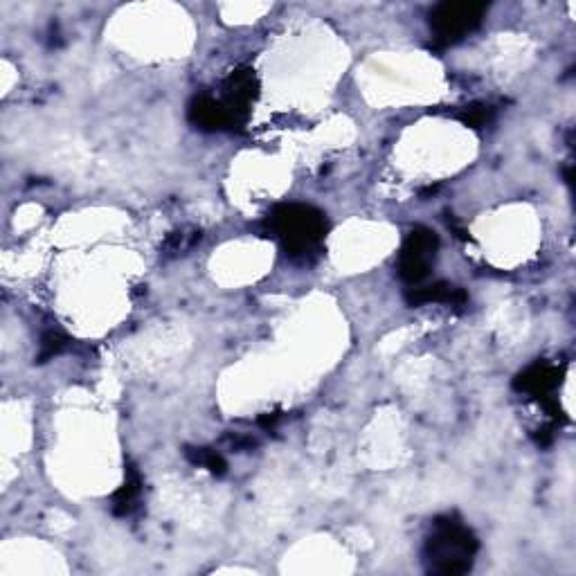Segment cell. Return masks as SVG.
Here are the masks:
<instances>
[{"mask_svg":"<svg viewBox=\"0 0 576 576\" xmlns=\"http://www.w3.org/2000/svg\"><path fill=\"white\" fill-rule=\"evenodd\" d=\"M563 381V367L561 365H554V363H547V360H536L534 365H529L527 369H522V372L513 378V387H516L518 392L531 396V399H536L545 405V410L552 414L554 419L561 417V408H558V403L554 401V390Z\"/></svg>","mask_w":576,"mask_h":576,"instance_id":"5","label":"cell"},{"mask_svg":"<svg viewBox=\"0 0 576 576\" xmlns=\"http://www.w3.org/2000/svg\"><path fill=\"white\" fill-rule=\"evenodd\" d=\"M480 540L455 516H441L432 522V534L423 545V563L428 574L459 576L471 572Z\"/></svg>","mask_w":576,"mask_h":576,"instance_id":"1","label":"cell"},{"mask_svg":"<svg viewBox=\"0 0 576 576\" xmlns=\"http://www.w3.org/2000/svg\"><path fill=\"white\" fill-rule=\"evenodd\" d=\"M439 252V237L435 230L426 228V225H417L412 228L408 237H405L401 252H399V277L405 284L417 286L430 275L432 266H435Z\"/></svg>","mask_w":576,"mask_h":576,"instance_id":"4","label":"cell"},{"mask_svg":"<svg viewBox=\"0 0 576 576\" xmlns=\"http://www.w3.org/2000/svg\"><path fill=\"white\" fill-rule=\"evenodd\" d=\"M489 5L462 0V3H439L430 12V27L435 48H448L477 30Z\"/></svg>","mask_w":576,"mask_h":576,"instance_id":"3","label":"cell"},{"mask_svg":"<svg viewBox=\"0 0 576 576\" xmlns=\"http://www.w3.org/2000/svg\"><path fill=\"white\" fill-rule=\"evenodd\" d=\"M266 232L288 257H306L327 237V216L313 205L284 203L268 214Z\"/></svg>","mask_w":576,"mask_h":576,"instance_id":"2","label":"cell"},{"mask_svg":"<svg viewBox=\"0 0 576 576\" xmlns=\"http://www.w3.org/2000/svg\"><path fill=\"white\" fill-rule=\"evenodd\" d=\"M405 302L410 306H423V304H448V306H464L468 302V295L464 288L448 282H435L428 286L408 288L405 293Z\"/></svg>","mask_w":576,"mask_h":576,"instance_id":"8","label":"cell"},{"mask_svg":"<svg viewBox=\"0 0 576 576\" xmlns=\"http://www.w3.org/2000/svg\"><path fill=\"white\" fill-rule=\"evenodd\" d=\"M495 111L489 104H466L462 108H457L453 117H457L464 126H471V129H484L486 124H491Z\"/></svg>","mask_w":576,"mask_h":576,"instance_id":"11","label":"cell"},{"mask_svg":"<svg viewBox=\"0 0 576 576\" xmlns=\"http://www.w3.org/2000/svg\"><path fill=\"white\" fill-rule=\"evenodd\" d=\"M185 457L192 462L194 466H201L205 471H210L212 475H225L228 473V462H225L223 455L219 450L214 448H205V446H187L185 448Z\"/></svg>","mask_w":576,"mask_h":576,"instance_id":"10","label":"cell"},{"mask_svg":"<svg viewBox=\"0 0 576 576\" xmlns=\"http://www.w3.org/2000/svg\"><path fill=\"white\" fill-rule=\"evenodd\" d=\"M187 117L196 129L201 131H223L232 129V120L228 108L221 99L210 95H196L187 106Z\"/></svg>","mask_w":576,"mask_h":576,"instance_id":"7","label":"cell"},{"mask_svg":"<svg viewBox=\"0 0 576 576\" xmlns=\"http://www.w3.org/2000/svg\"><path fill=\"white\" fill-rule=\"evenodd\" d=\"M259 97V79L252 68H239L234 70L223 86L221 102L228 108L232 129L234 126H243L250 115V106L255 104Z\"/></svg>","mask_w":576,"mask_h":576,"instance_id":"6","label":"cell"},{"mask_svg":"<svg viewBox=\"0 0 576 576\" xmlns=\"http://www.w3.org/2000/svg\"><path fill=\"white\" fill-rule=\"evenodd\" d=\"M140 493H142V477L133 466H129L124 475V484L113 495L115 516H129V513L135 509V504H138L140 500Z\"/></svg>","mask_w":576,"mask_h":576,"instance_id":"9","label":"cell"},{"mask_svg":"<svg viewBox=\"0 0 576 576\" xmlns=\"http://www.w3.org/2000/svg\"><path fill=\"white\" fill-rule=\"evenodd\" d=\"M198 241H201V230H192V232L176 230V232L169 234V239L165 241V246H162V250L174 252V255H178V252H187L189 248H194Z\"/></svg>","mask_w":576,"mask_h":576,"instance_id":"13","label":"cell"},{"mask_svg":"<svg viewBox=\"0 0 576 576\" xmlns=\"http://www.w3.org/2000/svg\"><path fill=\"white\" fill-rule=\"evenodd\" d=\"M68 336L63 331H48L43 333L41 338V351H39V363H45V360H50L54 356H59L63 349L68 347Z\"/></svg>","mask_w":576,"mask_h":576,"instance_id":"12","label":"cell"}]
</instances>
